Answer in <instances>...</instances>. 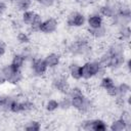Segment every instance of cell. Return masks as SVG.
Returning a JSON list of instances; mask_svg holds the SVG:
<instances>
[{
  "label": "cell",
  "mask_w": 131,
  "mask_h": 131,
  "mask_svg": "<svg viewBox=\"0 0 131 131\" xmlns=\"http://www.w3.org/2000/svg\"><path fill=\"white\" fill-rule=\"evenodd\" d=\"M100 86H101L103 89L108 90L110 88H112L113 86H115V83H114V80H113L112 78H110V77H104V78L101 80V82H100Z\"/></svg>",
  "instance_id": "d6986e66"
},
{
  "label": "cell",
  "mask_w": 131,
  "mask_h": 131,
  "mask_svg": "<svg viewBox=\"0 0 131 131\" xmlns=\"http://www.w3.org/2000/svg\"><path fill=\"white\" fill-rule=\"evenodd\" d=\"M56 29H57V21L54 18H48V19L42 21L39 27V31H41L45 34L53 33Z\"/></svg>",
  "instance_id": "8992f818"
},
{
  "label": "cell",
  "mask_w": 131,
  "mask_h": 131,
  "mask_svg": "<svg viewBox=\"0 0 131 131\" xmlns=\"http://www.w3.org/2000/svg\"><path fill=\"white\" fill-rule=\"evenodd\" d=\"M58 107H59V102L57 100H55V99H50L46 103V110L48 112H54Z\"/></svg>",
  "instance_id": "ffe728a7"
},
{
  "label": "cell",
  "mask_w": 131,
  "mask_h": 131,
  "mask_svg": "<svg viewBox=\"0 0 131 131\" xmlns=\"http://www.w3.org/2000/svg\"><path fill=\"white\" fill-rule=\"evenodd\" d=\"M82 128L85 129V130H91V120L85 121L82 125Z\"/></svg>",
  "instance_id": "4316f807"
},
{
  "label": "cell",
  "mask_w": 131,
  "mask_h": 131,
  "mask_svg": "<svg viewBox=\"0 0 131 131\" xmlns=\"http://www.w3.org/2000/svg\"><path fill=\"white\" fill-rule=\"evenodd\" d=\"M130 90V86L126 83H122L118 86V91H119V96H124L126 93H128Z\"/></svg>",
  "instance_id": "cb8c5ba5"
},
{
  "label": "cell",
  "mask_w": 131,
  "mask_h": 131,
  "mask_svg": "<svg viewBox=\"0 0 131 131\" xmlns=\"http://www.w3.org/2000/svg\"><path fill=\"white\" fill-rule=\"evenodd\" d=\"M70 50L75 54H84L89 50V47L85 40H78L72 44Z\"/></svg>",
  "instance_id": "52a82bcc"
},
{
  "label": "cell",
  "mask_w": 131,
  "mask_h": 131,
  "mask_svg": "<svg viewBox=\"0 0 131 131\" xmlns=\"http://www.w3.org/2000/svg\"><path fill=\"white\" fill-rule=\"evenodd\" d=\"M40 123L39 122H37V121H32V122H30L26 127H25V129L26 130H28V131H39L40 130Z\"/></svg>",
  "instance_id": "7402d4cb"
},
{
  "label": "cell",
  "mask_w": 131,
  "mask_h": 131,
  "mask_svg": "<svg viewBox=\"0 0 131 131\" xmlns=\"http://www.w3.org/2000/svg\"><path fill=\"white\" fill-rule=\"evenodd\" d=\"M2 99H3V97L0 96V107H1V104H2Z\"/></svg>",
  "instance_id": "1f68e13d"
},
{
  "label": "cell",
  "mask_w": 131,
  "mask_h": 131,
  "mask_svg": "<svg viewBox=\"0 0 131 131\" xmlns=\"http://www.w3.org/2000/svg\"><path fill=\"white\" fill-rule=\"evenodd\" d=\"M4 82H6V78H5L2 70H0V84H3Z\"/></svg>",
  "instance_id": "f1b7e54d"
},
{
  "label": "cell",
  "mask_w": 131,
  "mask_h": 131,
  "mask_svg": "<svg viewBox=\"0 0 131 131\" xmlns=\"http://www.w3.org/2000/svg\"><path fill=\"white\" fill-rule=\"evenodd\" d=\"M101 68L102 67L100 66L99 61L86 62L85 64L81 66V76L83 79H90L95 75H97L100 72Z\"/></svg>",
  "instance_id": "6da1fadb"
},
{
  "label": "cell",
  "mask_w": 131,
  "mask_h": 131,
  "mask_svg": "<svg viewBox=\"0 0 131 131\" xmlns=\"http://www.w3.org/2000/svg\"><path fill=\"white\" fill-rule=\"evenodd\" d=\"M9 1H16V0H9Z\"/></svg>",
  "instance_id": "836d02e7"
},
{
  "label": "cell",
  "mask_w": 131,
  "mask_h": 131,
  "mask_svg": "<svg viewBox=\"0 0 131 131\" xmlns=\"http://www.w3.org/2000/svg\"><path fill=\"white\" fill-rule=\"evenodd\" d=\"M120 37L123 40H128L130 38V29H129L128 26L122 27V29L120 31Z\"/></svg>",
  "instance_id": "603a6c76"
},
{
  "label": "cell",
  "mask_w": 131,
  "mask_h": 131,
  "mask_svg": "<svg viewBox=\"0 0 131 131\" xmlns=\"http://www.w3.org/2000/svg\"><path fill=\"white\" fill-rule=\"evenodd\" d=\"M17 40L20 42V43H28L30 41V37L27 33L25 32H19L17 34Z\"/></svg>",
  "instance_id": "d4e9b609"
},
{
  "label": "cell",
  "mask_w": 131,
  "mask_h": 131,
  "mask_svg": "<svg viewBox=\"0 0 131 131\" xmlns=\"http://www.w3.org/2000/svg\"><path fill=\"white\" fill-rule=\"evenodd\" d=\"M5 78H6V81L11 83V84H17L20 80H21V73L18 69H15L13 68L11 64L9 66H6L4 67L3 69H1Z\"/></svg>",
  "instance_id": "3957f363"
},
{
  "label": "cell",
  "mask_w": 131,
  "mask_h": 131,
  "mask_svg": "<svg viewBox=\"0 0 131 131\" xmlns=\"http://www.w3.org/2000/svg\"><path fill=\"white\" fill-rule=\"evenodd\" d=\"M67 23L70 27H81L85 23V16L80 12H72L67 19Z\"/></svg>",
  "instance_id": "5b68a950"
},
{
  "label": "cell",
  "mask_w": 131,
  "mask_h": 131,
  "mask_svg": "<svg viewBox=\"0 0 131 131\" xmlns=\"http://www.w3.org/2000/svg\"><path fill=\"white\" fill-rule=\"evenodd\" d=\"M100 13L105 17H113L116 13V8H114V5L106 4L100 7Z\"/></svg>",
  "instance_id": "7c38bea8"
},
{
  "label": "cell",
  "mask_w": 131,
  "mask_h": 131,
  "mask_svg": "<svg viewBox=\"0 0 131 131\" xmlns=\"http://www.w3.org/2000/svg\"><path fill=\"white\" fill-rule=\"evenodd\" d=\"M59 106H61L62 108H68L70 106H72V103H71V97H66L63 98L60 102H59Z\"/></svg>",
  "instance_id": "484cf974"
},
{
  "label": "cell",
  "mask_w": 131,
  "mask_h": 131,
  "mask_svg": "<svg viewBox=\"0 0 131 131\" xmlns=\"http://www.w3.org/2000/svg\"><path fill=\"white\" fill-rule=\"evenodd\" d=\"M16 2H17L18 9L24 10V11L28 10L29 7L31 6V0H16Z\"/></svg>",
  "instance_id": "44dd1931"
},
{
  "label": "cell",
  "mask_w": 131,
  "mask_h": 131,
  "mask_svg": "<svg viewBox=\"0 0 131 131\" xmlns=\"http://www.w3.org/2000/svg\"><path fill=\"white\" fill-rule=\"evenodd\" d=\"M71 103H72V106H74L75 108H77L83 113L88 112L91 107V102L84 97L83 93L72 96L71 97Z\"/></svg>",
  "instance_id": "277c9868"
},
{
  "label": "cell",
  "mask_w": 131,
  "mask_h": 131,
  "mask_svg": "<svg viewBox=\"0 0 131 131\" xmlns=\"http://www.w3.org/2000/svg\"><path fill=\"white\" fill-rule=\"evenodd\" d=\"M53 86L55 87V89H57L58 91L62 92V93H69L70 91V86H69V83L66 79L63 78H57L54 80L53 82Z\"/></svg>",
  "instance_id": "9c48e42d"
},
{
  "label": "cell",
  "mask_w": 131,
  "mask_h": 131,
  "mask_svg": "<svg viewBox=\"0 0 131 131\" xmlns=\"http://www.w3.org/2000/svg\"><path fill=\"white\" fill-rule=\"evenodd\" d=\"M5 9H6V5H5V3H4L3 1H0V14L3 13V12L5 11Z\"/></svg>",
  "instance_id": "f546056e"
},
{
  "label": "cell",
  "mask_w": 131,
  "mask_h": 131,
  "mask_svg": "<svg viewBox=\"0 0 131 131\" xmlns=\"http://www.w3.org/2000/svg\"><path fill=\"white\" fill-rule=\"evenodd\" d=\"M59 59H60V57H59L58 54H56V53H50V54H48L45 57L44 60H45V62H46V64H47L48 68H55V67L58 66Z\"/></svg>",
  "instance_id": "8fae6325"
},
{
  "label": "cell",
  "mask_w": 131,
  "mask_h": 131,
  "mask_svg": "<svg viewBox=\"0 0 131 131\" xmlns=\"http://www.w3.org/2000/svg\"><path fill=\"white\" fill-rule=\"evenodd\" d=\"M23 21L31 26L33 31H39V27L42 23V19H41V16L36 12L31 10H26L23 13Z\"/></svg>",
  "instance_id": "7a4b0ae2"
},
{
  "label": "cell",
  "mask_w": 131,
  "mask_h": 131,
  "mask_svg": "<svg viewBox=\"0 0 131 131\" xmlns=\"http://www.w3.org/2000/svg\"><path fill=\"white\" fill-rule=\"evenodd\" d=\"M6 51V46H5V43L3 41L0 40V56H2Z\"/></svg>",
  "instance_id": "83f0119b"
},
{
  "label": "cell",
  "mask_w": 131,
  "mask_h": 131,
  "mask_svg": "<svg viewBox=\"0 0 131 131\" xmlns=\"http://www.w3.org/2000/svg\"><path fill=\"white\" fill-rule=\"evenodd\" d=\"M88 26L90 29H96L102 26V18L98 14H92L88 17Z\"/></svg>",
  "instance_id": "30bf717a"
},
{
  "label": "cell",
  "mask_w": 131,
  "mask_h": 131,
  "mask_svg": "<svg viewBox=\"0 0 131 131\" xmlns=\"http://www.w3.org/2000/svg\"><path fill=\"white\" fill-rule=\"evenodd\" d=\"M25 59H26V57L24 56V54H15V55L13 56L12 61H11L10 64H11L13 68L19 70V69L23 67V64H24Z\"/></svg>",
  "instance_id": "9a60e30c"
},
{
  "label": "cell",
  "mask_w": 131,
  "mask_h": 131,
  "mask_svg": "<svg viewBox=\"0 0 131 131\" xmlns=\"http://www.w3.org/2000/svg\"><path fill=\"white\" fill-rule=\"evenodd\" d=\"M53 2H54V0H43V1H42V3H43L45 6H50V5L53 4Z\"/></svg>",
  "instance_id": "4dcf8cb0"
},
{
  "label": "cell",
  "mask_w": 131,
  "mask_h": 131,
  "mask_svg": "<svg viewBox=\"0 0 131 131\" xmlns=\"http://www.w3.org/2000/svg\"><path fill=\"white\" fill-rule=\"evenodd\" d=\"M70 74H71L72 78L75 79V80L81 79L82 78V76H81V66H79V64H71Z\"/></svg>",
  "instance_id": "2e32d148"
},
{
  "label": "cell",
  "mask_w": 131,
  "mask_h": 131,
  "mask_svg": "<svg viewBox=\"0 0 131 131\" xmlns=\"http://www.w3.org/2000/svg\"><path fill=\"white\" fill-rule=\"evenodd\" d=\"M107 126L102 120H91V130L94 131H104Z\"/></svg>",
  "instance_id": "5bb4252c"
},
{
  "label": "cell",
  "mask_w": 131,
  "mask_h": 131,
  "mask_svg": "<svg viewBox=\"0 0 131 131\" xmlns=\"http://www.w3.org/2000/svg\"><path fill=\"white\" fill-rule=\"evenodd\" d=\"M47 64L44 59L42 58H36L32 63V69L36 75H43L47 70Z\"/></svg>",
  "instance_id": "ba28073f"
},
{
  "label": "cell",
  "mask_w": 131,
  "mask_h": 131,
  "mask_svg": "<svg viewBox=\"0 0 131 131\" xmlns=\"http://www.w3.org/2000/svg\"><path fill=\"white\" fill-rule=\"evenodd\" d=\"M127 128H128V124L121 118L115 121L111 126V130L113 131H123V130H126Z\"/></svg>",
  "instance_id": "4fadbf2b"
},
{
  "label": "cell",
  "mask_w": 131,
  "mask_h": 131,
  "mask_svg": "<svg viewBox=\"0 0 131 131\" xmlns=\"http://www.w3.org/2000/svg\"><path fill=\"white\" fill-rule=\"evenodd\" d=\"M89 33H90V35H92L95 38H100V37H103L105 35V29L102 26L99 28H96V29H90L89 28Z\"/></svg>",
  "instance_id": "ac0fdd59"
},
{
  "label": "cell",
  "mask_w": 131,
  "mask_h": 131,
  "mask_svg": "<svg viewBox=\"0 0 131 131\" xmlns=\"http://www.w3.org/2000/svg\"><path fill=\"white\" fill-rule=\"evenodd\" d=\"M8 110L11 111L12 113H20V112H24L23 102H19V101H17V100L12 99L11 102H10V104H9Z\"/></svg>",
  "instance_id": "e0dca14e"
},
{
  "label": "cell",
  "mask_w": 131,
  "mask_h": 131,
  "mask_svg": "<svg viewBox=\"0 0 131 131\" xmlns=\"http://www.w3.org/2000/svg\"><path fill=\"white\" fill-rule=\"evenodd\" d=\"M35 1H37V2H40V3H42V1H43V0H35Z\"/></svg>",
  "instance_id": "d6a6232c"
}]
</instances>
